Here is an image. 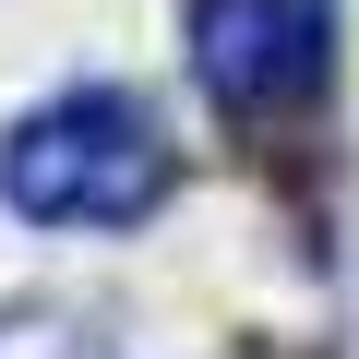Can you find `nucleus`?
<instances>
[{"instance_id":"f03ea898","label":"nucleus","mask_w":359,"mask_h":359,"mask_svg":"<svg viewBox=\"0 0 359 359\" xmlns=\"http://www.w3.org/2000/svg\"><path fill=\"white\" fill-rule=\"evenodd\" d=\"M192 60L228 108H287L311 84V13L299 0H204L192 13Z\"/></svg>"},{"instance_id":"f257e3e1","label":"nucleus","mask_w":359,"mask_h":359,"mask_svg":"<svg viewBox=\"0 0 359 359\" xmlns=\"http://www.w3.org/2000/svg\"><path fill=\"white\" fill-rule=\"evenodd\" d=\"M156 192H168V132L120 84H72V96L25 108L0 144V204L36 228H132Z\"/></svg>"}]
</instances>
